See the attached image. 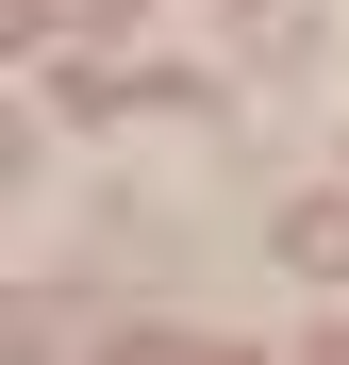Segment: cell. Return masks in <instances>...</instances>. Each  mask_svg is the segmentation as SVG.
<instances>
[{
	"label": "cell",
	"instance_id": "obj_1",
	"mask_svg": "<svg viewBox=\"0 0 349 365\" xmlns=\"http://www.w3.org/2000/svg\"><path fill=\"white\" fill-rule=\"evenodd\" d=\"M300 266H316V282L349 266V200H300Z\"/></svg>",
	"mask_w": 349,
	"mask_h": 365
}]
</instances>
